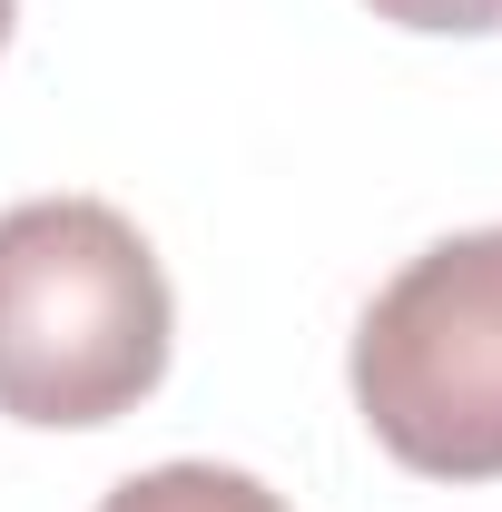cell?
<instances>
[{
    "mask_svg": "<svg viewBox=\"0 0 502 512\" xmlns=\"http://www.w3.org/2000/svg\"><path fill=\"white\" fill-rule=\"evenodd\" d=\"M178 296L109 197H30L0 217V414L89 434L168 384Z\"/></svg>",
    "mask_w": 502,
    "mask_h": 512,
    "instance_id": "6da1fadb",
    "label": "cell"
},
{
    "mask_svg": "<svg viewBox=\"0 0 502 512\" xmlns=\"http://www.w3.org/2000/svg\"><path fill=\"white\" fill-rule=\"evenodd\" d=\"M355 414L424 483H502V227L443 237L355 325Z\"/></svg>",
    "mask_w": 502,
    "mask_h": 512,
    "instance_id": "7a4b0ae2",
    "label": "cell"
},
{
    "mask_svg": "<svg viewBox=\"0 0 502 512\" xmlns=\"http://www.w3.org/2000/svg\"><path fill=\"white\" fill-rule=\"evenodd\" d=\"M99 512H286V493H266L237 463H158V473H128Z\"/></svg>",
    "mask_w": 502,
    "mask_h": 512,
    "instance_id": "3957f363",
    "label": "cell"
},
{
    "mask_svg": "<svg viewBox=\"0 0 502 512\" xmlns=\"http://www.w3.org/2000/svg\"><path fill=\"white\" fill-rule=\"evenodd\" d=\"M375 20H394V30H434V40H483V30H502V0H365Z\"/></svg>",
    "mask_w": 502,
    "mask_h": 512,
    "instance_id": "277c9868",
    "label": "cell"
},
{
    "mask_svg": "<svg viewBox=\"0 0 502 512\" xmlns=\"http://www.w3.org/2000/svg\"><path fill=\"white\" fill-rule=\"evenodd\" d=\"M10 20H20V0H0V50H10Z\"/></svg>",
    "mask_w": 502,
    "mask_h": 512,
    "instance_id": "5b68a950",
    "label": "cell"
}]
</instances>
